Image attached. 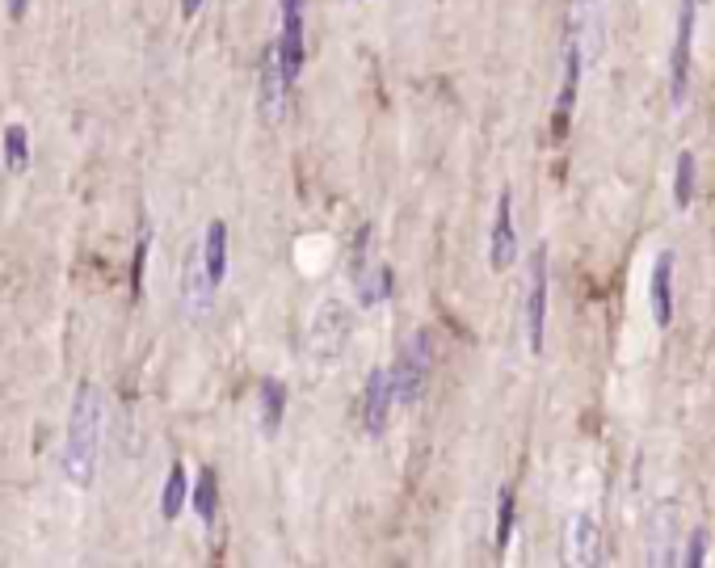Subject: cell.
Here are the masks:
<instances>
[{
  "label": "cell",
  "mask_w": 715,
  "mask_h": 568,
  "mask_svg": "<svg viewBox=\"0 0 715 568\" xmlns=\"http://www.w3.org/2000/svg\"><path fill=\"white\" fill-rule=\"evenodd\" d=\"M101 438H106V388L93 379H80L68 409V430L59 446V476L68 489H93L97 463H101Z\"/></svg>",
  "instance_id": "obj_1"
},
{
  "label": "cell",
  "mask_w": 715,
  "mask_h": 568,
  "mask_svg": "<svg viewBox=\"0 0 715 568\" xmlns=\"http://www.w3.org/2000/svg\"><path fill=\"white\" fill-rule=\"evenodd\" d=\"M354 337V308L341 295H324L308 320V337H303V354H308L320 371H329L333 362L345 358Z\"/></svg>",
  "instance_id": "obj_2"
},
{
  "label": "cell",
  "mask_w": 715,
  "mask_h": 568,
  "mask_svg": "<svg viewBox=\"0 0 715 568\" xmlns=\"http://www.w3.org/2000/svg\"><path fill=\"white\" fill-rule=\"evenodd\" d=\"M387 375H392L396 404H417L425 396L429 375H434V337H429V329H417L404 341L396 354V367H387Z\"/></svg>",
  "instance_id": "obj_3"
},
{
  "label": "cell",
  "mask_w": 715,
  "mask_h": 568,
  "mask_svg": "<svg viewBox=\"0 0 715 568\" xmlns=\"http://www.w3.org/2000/svg\"><path fill=\"white\" fill-rule=\"evenodd\" d=\"M564 568H602V522L594 510H572L560 535Z\"/></svg>",
  "instance_id": "obj_4"
},
{
  "label": "cell",
  "mask_w": 715,
  "mask_h": 568,
  "mask_svg": "<svg viewBox=\"0 0 715 568\" xmlns=\"http://www.w3.org/2000/svg\"><path fill=\"white\" fill-rule=\"evenodd\" d=\"M526 346L530 354H543V329H547V249L539 245L526 261Z\"/></svg>",
  "instance_id": "obj_5"
},
{
  "label": "cell",
  "mask_w": 715,
  "mask_h": 568,
  "mask_svg": "<svg viewBox=\"0 0 715 568\" xmlns=\"http://www.w3.org/2000/svg\"><path fill=\"white\" fill-rule=\"evenodd\" d=\"M303 5L308 0H278L282 9V34H278V59H282V72H286V85L295 89V80L303 76V59H308V17H303Z\"/></svg>",
  "instance_id": "obj_6"
},
{
  "label": "cell",
  "mask_w": 715,
  "mask_h": 568,
  "mask_svg": "<svg viewBox=\"0 0 715 568\" xmlns=\"http://www.w3.org/2000/svg\"><path fill=\"white\" fill-rule=\"evenodd\" d=\"M682 564V510L665 505L652 514V531L644 547V568H678Z\"/></svg>",
  "instance_id": "obj_7"
},
{
  "label": "cell",
  "mask_w": 715,
  "mask_h": 568,
  "mask_svg": "<svg viewBox=\"0 0 715 568\" xmlns=\"http://www.w3.org/2000/svg\"><path fill=\"white\" fill-rule=\"evenodd\" d=\"M392 375L387 367H375L362 383V400H358V417H362V434L366 438H383L387 425H392Z\"/></svg>",
  "instance_id": "obj_8"
},
{
  "label": "cell",
  "mask_w": 715,
  "mask_h": 568,
  "mask_svg": "<svg viewBox=\"0 0 715 568\" xmlns=\"http://www.w3.org/2000/svg\"><path fill=\"white\" fill-rule=\"evenodd\" d=\"M215 303V282L207 278V266L198 257V245L186 253V266H181V312L190 320H207Z\"/></svg>",
  "instance_id": "obj_9"
},
{
  "label": "cell",
  "mask_w": 715,
  "mask_h": 568,
  "mask_svg": "<svg viewBox=\"0 0 715 568\" xmlns=\"http://www.w3.org/2000/svg\"><path fill=\"white\" fill-rule=\"evenodd\" d=\"M690 43H694V0H682L678 38H673V59H669V97H673V106H682L686 89H690Z\"/></svg>",
  "instance_id": "obj_10"
},
{
  "label": "cell",
  "mask_w": 715,
  "mask_h": 568,
  "mask_svg": "<svg viewBox=\"0 0 715 568\" xmlns=\"http://www.w3.org/2000/svg\"><path fill=\"white\" fill-rule=\"evenodd\" d=\"M518 257V228H514V194L501 190L497 198V219H493V232H488V266L497 274L514 266Z\"/></svg>",
  "instance_id": "obj_11"
},
{
  "label": "cell",
  "mask_w": 715,
  "mask_h": 568,
  "mask_svg": "<svg viewBox=\"0 0 715 568\" xmlns=\"http://www.w3.org/2000/svg\"><path fill=\"white\" fill-rule=\"evenodd\" d=\"M286 93H291V85H286L278 47L270 43L261 51V114L270 118V123H278V118L286 114Z\"/></svg>",
  "instance_id": "obj_12"
},
{
  "label": "cell",
  "mask_w": 715,
  "mask_h": 568,
  "mask_svg": "<svg viewBox=\"0 0 715 568\" xmlns=\"http://www.w3.org/2000/svg\"><path fill=\"white\" fill-rule=\"evenodd\" d=\"M648 299H652V320H657V329H669L673 324V249H661L657 261H652Z\"/></svg>",
  "instance_id": "obj_13"
},
{
  "label": "cell",
  "mask_w": 715,
  "mask_h": 568,
  "mask_svg": "<svg viewBox=\"0 0 715 568\" xmlns=\"http://www.w3.org/2000/svg\"><path fill=\"white\" fill-rule=\"evenodd\" d=\"M198 257H202V266H207V278L215 282V291H219V287H223V278H228V223H223V219H211L207 228H202Z\"/></svg>",
  "instance_id": "obj_14"
},
{
  "label": "cell",
  "mask_w": 715,
  "mask_h": 568,
  "mask_svg": "<svg viewBox=\"0 0 715 568\" xmlns=\"http://www.w3.org/2000/svg\"><path fill=\"white\" fill-rule=\"evenodd\" d=\"M186 505H190V476H186L181 463H173V468L165 472V489H160V518L177 522Z\"/></svg>",
  "instance_id": "obj_15"
},
{
  "label": "cell",
  "mask_w": 715,
  "mask_h": 568,
  "mask_svg": "<svg viewBox=\"0 0 715 568\" xmlns=\"http://www.w3.org/2000/svg\"><path fill=\"white\" fill-rule=\"evenodd\" d=\"M286 417V383L282 379H261V434H278Z\"/></svg>",
  "instance_id": "obj_16"
},
{
  "label": "cell",
  "mask_w": 715,
  "mask_h": 568,
  "mask_svg": "<svg viewBox=\"0 0 715 568\" xmlns=\"http://www.w3.org/2000/svg\"><path fill=\"white\" fill-rule=\"evenodd\" d=\"M190 505H194V514L207 522V526L219 518V472H215V468H202V472H198L194 489H190Z\"/></svg>",
  "instance_id": "obj_17"
},
{
  "label": "cell",
  "mask_w": 715,
  "mask_h": 568,
  "mask_svg": "<svg viewBox=\"0 0 715 568\" xmlns=\"http://www.w3.org/2000/svg\"><path fill=\"white\" fill-rule=\"evenodd\" d=\"M354 287H358V303L362 308H375V303H383L387 295H392V270L387 266H366L358 278H354Z\"/></svg>",
  "instance_id": "obj_18"
},
{
  "label": "cell",
  "mask_w": 715,
  "mask_h": 568,
  "mask_svg": "<svg viewBox=\"0 0 715 568\" xmlns=\"http://www.w3.org/2000/svg\"><path fill=\"white\" fill-rule=\"evenodd\" d=\"M0 152H5L9 173H26L30 169V131L22 123H9L5 135H0Z\"/></svg>",
  "instance_id": "obj_19"
},
{
  "label": "cell",
  "mask_w": 715,
  "mask_h": 568,
  "mask_svg": "<svg viewBox=\"0 0 715 568\" xmlns=\"http://www.w3.org/2000/svg\"><path fill=\"white\" fill-rule=\"evenodd\" d=\"M514 518H518L514 489H509V484H501V493H497V526H493V547H497V556L509 552V539H514Z\"/></svg>",
  "instance_id": "obj_20"
},
{
  "label": "cell",
  "mask_w": 715,
  "mask_h": 568,
  "mask_svg": "<svg viewBox=\"0 0 715 568\" xmlns=\"http://www.w3.org/2000/svg\"><path fill=\"white\" fill-rule=\"evenodd\" d=\"M148 249H152V219H139V240H135V257H131V295L143 299V274H148Z\"/></svg>",
  "instance_id": "obj_21"
},
{
  "label": "cell",
  "mask_w": 715,
  "mask_h": 568,
  "mask_svg": "<svg viewBox=\"0 0 715 568\" xmlns=\"http://www.w3.org/2000/svg\"><path fill=\"white\" fill-rule=\"evenodd\" d=\"M694 152L686 148V152H678V177H673V198H678V207L686 211L690 202H694Z\"/></svg>",
  "instance_id": "obj_22"
},
{
  "label": "cell",
  "mask_w": 715,
  "mask_h": 568,
  "mask_svg": "<svg viewBox=\"0 0 715 568\" xmlns=\"http://www.w3.org/2000/svg\"><path fill=\"white\" fill-rule=\"evenodd\" d=\"M703 564H707V531L703 526H694L686 547H682V564L678 568H703Z\"/></svg>",
  "instance_id": "obj_23"
},
{
  "label": "cell",
  "mask_w": 715,
  "mask_h": 568,
  "mask_svg": "<svg viewBox=\"0 0 715 568\" xmlns=\"http://www.w3.org/2000/svg\"><path fill=\"white\" fill-rule=\"evenodd\" d=\"M26 5H30V0H5V13L13 17V22H22V17H26Z\"/></svg>",
  "instance_id": "obj_24"
},
{
  "label": "cell",
  "mask_w": 715,
  "mask_h": 568,
  "mask_svg": "<svg viewBox=\"0 0 715 568\" xmlns=\"http://www.w3.org/2000/svg\"><path fill=\"white\" fill-rule=\"evenodd\" d=\"M198 9H202V0H181V13L186 17H198Z\"/></svg>",
  "instance_id": "obj_25"
}]
</instances>
